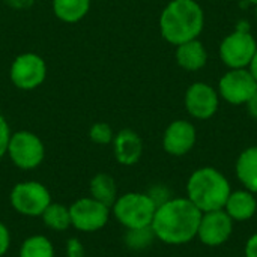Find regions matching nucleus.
<instances>
[{
    "instance_id": "obj_1",
    "label": "nucleus",
    "mask_w": 257,
    "mask_h": 257,
    "mask_svg": "<svg viewBox=\"0 0 257 257\" xmlns=\"http://www.w3.org/2000/svg\"><path fill=\"white\" fill-rule=\"evenodd\" d=\"M202 212L187 197H172L160 205L152 220L155 238L167 245H184L197 238Z\"/></svg>"
},
{
    "instance_id": "obj_2",
    "label": "nucleus",
    "mask_w": 257,
    "mask_h": 257,
    "mask_svg": "<svg viewBox=\"0 0 257 257\" xmlns=\"http://www.w3.org/2000/svg\"><path fill=\"white\" fill-rule=\"evenodd\" d=\"M205 27V12L197 0H172L160 15L161 36L172 45L197 39Z\"/></svg>"
},
{
    "instance_id": "obj_3",
    "label": "nucleus",
    "mask_w": 257,
    "mask_h": 257,
    "mask_svg": "<svg viewBox=\"0 0 257 257\" xmlns=\"http://www.w3.org/2000/svg\"><path fill=\"white\" fill-rule=\"evenodd\" d=\"M230 193L229 179L215 167H200L187 181V199L200 212L223 209Z\"/></svg>"
},
{
    "instance_id": "obj_4",
    "label": "nucleus",
    "mask_w": 257,
    "mask_h": 257,
    "mask_svg": "<svg viewBox=\"0 0 257 257\" xmlns=\"http://www.w3.org/2000/svg\"><path fill=\"white\" fill-rule=\"evenodd\" d=\"M155 211L157 205L148 193H125L111 206V214L126 230L151 226Z\"/></svg>"
},
{
    "instance_id": "obj_5",
    "label": "nucleus",
    "mask_w": 257,
    "mask_h": 257,
    "mask_svg": "<svg viewBox=\"0 0 257 257\" xmlns=\"http://www.w3.org/2000/svg\"><path fill=\"white\" fill-rule=\"evenodd\" d=\"M257 50V41L245 23L229 33L220 44L218 53L221 62L229 69L248 68Z\"/></svg>"
},
{
    "instance_id": "obj_6",
    "label": "nucleus",
    "mask_w": 257,
    "mask_h": 257,
    "mask_svg": "<svg viewBox=\"0 0 257 257\" xmlns=\"http://www.w3.org/2000/svg\"><path fill=\"white\" fill-rule=\"evenodd\" d=\"M12 208L24 217H41L51 203L48 188L38 181L18 182L9 196Z\"/></svg>"
},
{
    "instance_id": "obj_7",
    "label": "nucleus",
    "mask_w": 257,
    "mask_h": 257,
    "mask_svg": "<svg viewBox=\"0 0 257 257\" xmlns=\"http://www.w3.org/2000/svg\"><path fill=\"white\" fill-rule=\"evenodd\" d=\"M6 154L18 169L33 170L44 161L45 148L36 134L30 131H17L11 134Z\"/></svg>"
},
{
    "instance_id": "obj_8",
    "label": "nucleus",
    "mask_w": 257,
    "mask_h": 257,
    "mask_svg": "<svg viewBox=\"0 0 257 257\" xmlns=\"http://www.w3.org/2000/svg\"><path fill=\"white\" fill-rule=\"evenodd\" d=\"M69 214L71 226L75 230L83 233H92L107 226L111 215V208L89 196L77 199L69 206Z\"/></svg>"
},
{
    "instance_id": "obj_9",
    "label": "nucleus",
    "mask_w": 257,
    "mask_h": 257,
    "mask_svg": "<svg viewBox=\"0 0 257 257\" xmlns=\"http://www.w3.org/2000/svg\"><path fill=\"white\" fill-rule=\"evenodd\" d=\"M257 90V80L248 68L229 69L218 81V95L232 105L247 104Z\"/></svg>"
},
{
    "instance_id": "obj_10",
    "label": "nucleus",
    "mask_w": 257,
    "mask_h": 257,
    "mask_svg": "<svg viewBox=\"0 0 257 257\" xmlns=\"http://www.w3.org/2000/svg\"><path fill=\"white\" fill-rule=\"evenodd\" d=\"M11 80L21 90L39 87L47 77V65L44 59L35 53H23L12 62Z\"/></svg>"
},
{
    "instance_id": "obj_11",
    "label": "nucleus",
    "mask_w": 257,
    "mask_h": 257,
    "mask_svg": "<svg viewBox=\"0 0 257 257\" xmlns=\"http://www.w3.org/2000/svg\"><path fill=\"white\" fill-rule=\"evenodd\" d=\"M185 108L188 114L197 120L211 119L220 105V95L211 84L205 81L193 83L185 92Z\"/></svg>"
},
{
    "instance_id": "obj_12",
    "label": "nucleus",
    "mask_w": 257,
    "mask_h": 257,
    "mask_svg": "<svg viewBox=\"0 0 257 257\" xmlns=\"http://www.w3.org/2000/svg\"><path fill=\"white\" fill-rule=\"evenodd\" d=\"M233 226L235 221L226 214L224 209L202 212L197 238L208 247H220L230 239Z\"/></svg>"
},
{
    "instance_id": "obj_13",
    "label": "nucleus",
    "mask_w": 257,
    "mask_h": 257,
    "mask_svg": "<svg viewBox=\"0 0 257 257\" xmlns=\"http://www.w3.org/2000/svg\"><path fill=\"white\" fill-rule=\"evenodd\" d=\"M197 142L196 126L184 119L173 120L164 131L163 148L169 155L184 157L187 155Z\"/></svg>"
},
{
    "instance_id": "obj_14",
    "label": "nucleus",
    "mask_w": 257,
    "mask_h": 257,
    "mask_svg": "<svg viewBox=\"0 0 257 257\" xmlns=\"http://www.w3.org/2000/svg\"><path fill=\"white\" fill-rule=\"evenodd\" d=\"M114 158L122 166H134L143 155L142 137L133 130H122L113 139Z\"/></svg>"
},
{
    "instance_id": "obj_15",
    "label": "nucleus",
    "mask_w": 257,
    "mask_h": 257,
    "mask_svg": "<svg viewBox=\"0 0 257 257\" xmlns=\"http://www.w3.org/2000/svg\"><path fill=\"white\" fill-rule=\"evenodd\" d=\"M223 209L233 221L251 220L257 214L256 194L245 188L232 191Z\"/></svg>"
},
{
    "instance_id": "obj_16",
    "label": "nucleus",
    "mask_w": 257,
    "mask_h": 257,
    "mask_svg": "<svg viewBox=\"0 0 257 257\" xmlns=\"http://www.w3.org/2000/svg\"><path fill=\"white\" fill-rule=\"evenodd\" d=\"M176 62L178 65L190 72H196L200 71L206 62H208V51L203 45L202 41L197 39H191L187 41L181 45H176V53H175Z\"/></svg>"
},
{
    "instance_id": "obj_17",
    "label": "nucleus",
    "mask_w": 257,
    "mask_h": 257,
    "mask_svg": "<svg viewBox=\"0 0 257 257\" xmlns=\"http://www.w3.org/2000/svg\"><path fill=\"white\" fill-rule=\"evenodd\" d=\"M235 172L242 187L257 196V145L244 149L239 154Z\"/></svg>"
},
{
    "instance_id": "obj_18",
    "label": "nucleus",
    "mask_w": 257,
    "mask_h": 257,
    "mask_svg": "<svg viewBox=\"0 0 257 257\" xmlns=\"http://www.w3.org/2000/svg\"><path fill=\"white\" fill-rule=\"evenodd\" d=\"M89 191H90V197H93L95 200H98L110 208L113 206V203L117 199L116 181L108 173H96L90 179Z\"/></svg>"
},
{
    "instance_id": "obj_19",
    "label": "nucleus",
    "mask_w": 257,
    "mask_h": 257,
    "mask_svg": "<svg viewBox=\"0 0 257 257\" xmlns=\"http://www.w3.org/2000/svg\"><path fill=\"white\" fill-rule=\"evenodd\" d=\"M90 0H53L54 15L65 23H77L86 17Z\"/></svg>"
},
{
    "instance_id": "obj_20",
    "label": "nucleus",
    "mask_w": 257,
    "mask_h": 257,
    "mask_svg": "<svg viewBox=\"0 0 257 257\" xmlns=\"http://www.w3.org/2000/svg\"><path fill=\"white\" fill-rule=\"evenodd\" d=\"M45 227L54 232H63L71 227V214L69 208L60 203H50L41 215Z\"/></svg>"
},
{
    "instance_id": "obj_21",
    "label": "nucleus",
    "mask_w": 257,
    "mask_h": 257,
    "mask_svg": "<svg viewBox=\"0 0 257 257\" xmlns=\"http://www.w3.org/2000/svg\"><path fill=\"white\" fill-rule=\"evenodd\" d=\"M18 257H56L53 242L44 235H32L20 247Z\"/></svg>"
},
{
    "instance_id": "obj_22",
    "label": "nucleus",
    "mask_w": 257,
    "mask_h": 257,
    "mask_svg": "<svg viewBox=\"0 0 257 257\" xmlns=\"http://www.w3.org/2000/svg\"><path fill=\"white\" fill-rule=\"evenodd\" d=\"M155 239L157 238L151 226L139 227V229H128L125 233V245L133 251L148 250L154 244Z\"/></svg>"
},
{
    "instance_id": "obj_23",
    "label": "nucleus",
    "mask_w": 257,
    "mask_h": 257,
    "mask_svg": "<svg viewBox=\"0 0 257 257\" xmlns=\"http://www.w3.org/2000/svg\"><path fill=\"white\" fill-rule=\"evenodd\" d=\"M89 137L93 143L96 145H101V146H105L108 143L113 142L114 139V134H113V130L108 123L105 122H96L90 126V131H89Z\"/></svg>"
},
{
    "instance_id": "obj_24",
    "label": "nucleus",
    "mask_w": 257,
    "mask_h": 257,
    "mask_svg": "<svg viewBox=\"0 0 257 257\" xmlns=\"http://www.w3.org/2000/svg\"><path fill=\"white\" fill-rule=\"evenodd\" d=\"M148 196L152 199V202L157 205V208L163 203H166L167 200L172 199V193L169 190V187L163 185V184H157V185H152L148 191Z\"/></svg>"
},
{
    "instance_id": "obj_25",
    "label": "nucleus",
    "mask_w": 257,
    "mask_h": 257,
    "mask_svg": "<svg viewBox=\"0 0 257 257\" xmlns=\"http://www.w3.org/2000/svg\"><path fill=\"white\" fill-rule=\"evenodd\" d=\"M11 130L9 125L6 122V119L3 117V114H0V160L3 158V155H6L8 151V143L11 139Z\"/></svg>"
},
{
    "instance_id": "obj_26",
    "label": "nucleus",
    "mask_w": 257,
    "mask_h": 257,
    "mask_svg": "<svg viewBox=\"0 0 257 257\" xmlns=\"http://www.w3.org/2000/svg\"><path fill=\"white\" fill-rule=\"evenodd\" d=\"M86 250L78 238H69L66 242V257H84Z\"/></svg>"
},
{
    "instance_id": "obj_27",
    "label": "nucleus",
    "mask_w": 257,
    "mask_h": 257,
    "mask_svg": "<svg viewBox=\"0 0 257 257\" xmlns=\"http://www.w3.org/2000/svg\"><path fill=\"white\" fill-rule=\"evenodd\" d=\"M11 247V232L9 229L0 221V257H3Z\"/></svg>"
},
{
    "instance_id": "obj_28",
    "label": "nucleus",
    "mask_w": 257,
    "mask_h": 257,
    "mask_svg": "<svg viewBox=\"0 0 257 257\" xmlns=\"http://www.w3.org/2000/svg\"><path fill=\"white\" fill-rule=\"evenodd\" d=\"M244 251H245V257H257V232L248 238Z\"/></svg>"
},
{
    "instance_id": "obj_29",
    "label": "nucleus",
    "mask_w": 257,
    "mask_h": 257,
    "mask_svg": "<svg viewBox=\"0 0 257 257\" xmlns=\"http://www.w3.org/2000/svg\"><path fill=\"white\" fill-rule=\"evenodd\" d=\"M245 105H247V108H248L250 116L257 120V90L253 93V96L248 99V102H247Z\"/></svg>"
},
{
    "instance_id": "obj_30",
    "label": "nucleus",
    "mask_w": 257,
    "mask_h": 257,
    "mask_svg": "<svg viewBox=\"0 0 257 257\" xmlns=\"http://www.w3.org/2000/svg\"><path fill=\"white\" fill-rule=\"evenodd\" d=\"M248 69H250V72L254 75V78L257 80V50L256 53H254V57H253L251 63H250V66H248Z\"/></svg>"
},
{
    "instance_id": "obj_31",
    "label": "nucleus",
    "mask_w": 257,
    "mask_h": 257,
    "mask_svg": "<svg viewBox=\"0 0 257 257\" xmlns=\"http://www.w3.org/2000/svg\"><path fill=\"white\" fill-rule=\"evenodd\" d=\"M245 2H248V3H253V5H257V0H245Z\"/></svg>"
},
{
    "instance_id": "obj_32",
    "label": "nucleus",
    "mask_w": 257,
    "mask_h": 257,
    "mask_svg": "<svg viewBox=\"0 0 257 257\" xmlns=\"http://www.w3.org/2000/svg\"><path fill=\"white\" fill-rule=\"evenodd\" d=\"M254 6H256V12H254V14H256V18H257V5H254Z\"/></svg>"
},
{
    "instance_id": "obj_33",
    "label": "nucleus",
    "mask_w": 257,
    "mask_h": 257,
    "mask_svg": "<svg viewBox=\"0 0 257 257\" xmlns=\"http://www.w3.org/2000/svg\"><path fill=\"white\" fill-rule=\"evenodd\" d=\"M256 215H257V214H256Z\"/></svg>"
}]
</instances>
